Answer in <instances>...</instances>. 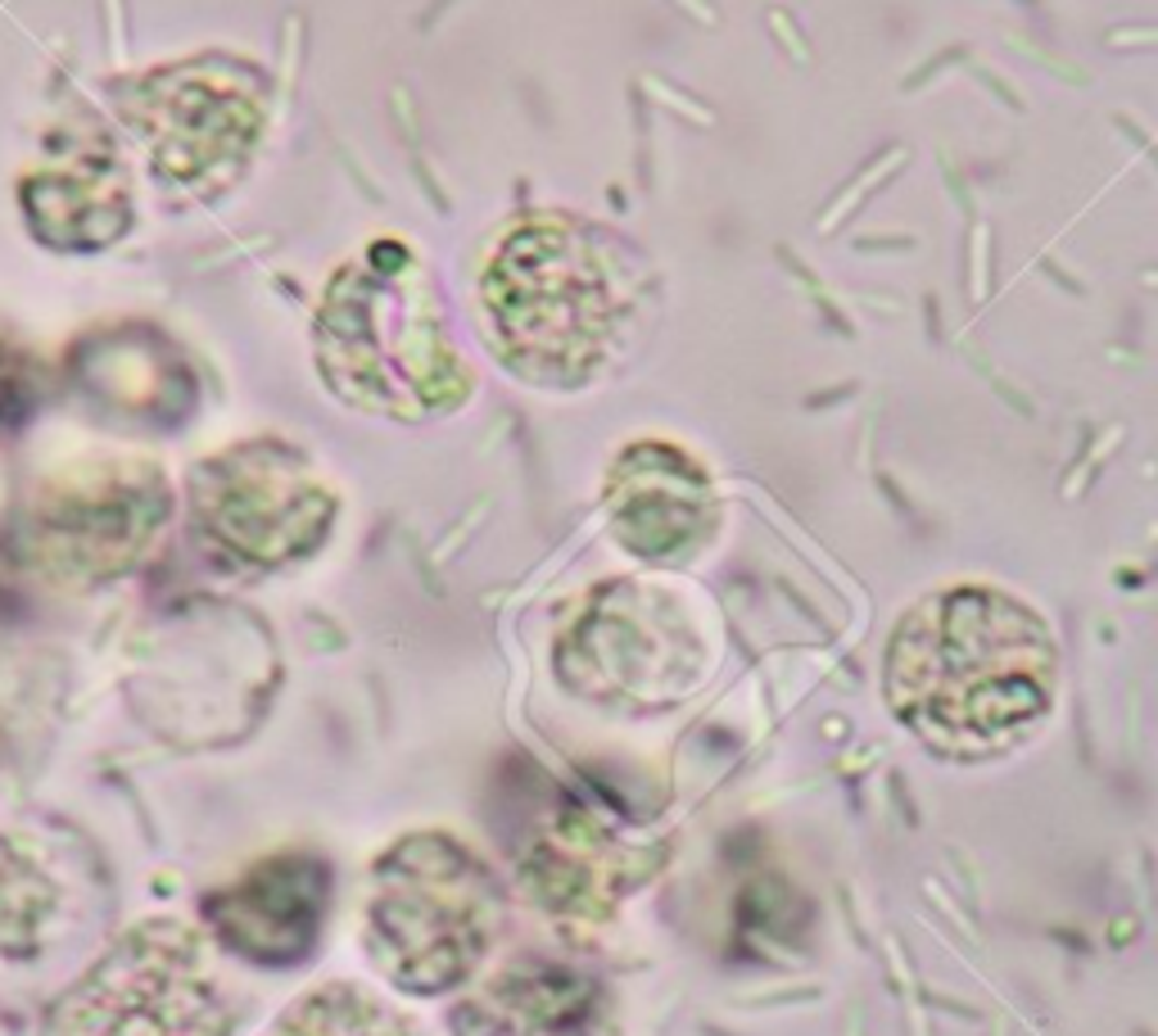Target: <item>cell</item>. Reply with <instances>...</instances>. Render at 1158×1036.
<instances>
[{"label": "cell", "mask_w": 1158, "mask_h": 1036, "mask_svg": "<svg viewBox=\"0 0 1158 1036\" xmlns=\"http://www.w3.org/2000/svg\"><path fill=\"white\" fill-rule=\"evenodd\" d=\"M480 303L498 358L539 385L589 381L620 322L598 250L570 222L511 231L480 277Z\"/></svg>", "instance_id": "277c9868"}, {"label": "cell", "mask_w": 1158, "mask_h": 1036, "mask_svg": "<svg viewBox=\"0 0 1158 1036\" xmlns=\"http://www.w3.org/2000/svg\"><path fill=\"white\" fill-rule=\"evenodd\" d=\"M59 882L19 838H0V955L27 960L55 924Z\"/></svg>", "instance_id": "5bb4252c"}, {"label": "cell", "mask_w": 1158, "mask_h": 1036, "mask_svg": "<svg viewBox=\"0 0 1158 1036\" xmlns=\"http://www.w3.org/2000/svg\"><path fill=\"white\" fill-rule=\"evenodd\" d=\"M77 389L105 421L136 431H177L195 412L186 358L149 326L91 335L77 353Z\"/></svg>", "instance_id": "7c38bea8"}, {"label": "cell", "mask_w": 1158, "mask_h": 1036, "mask_svg": "<svg viewBox=\"0 0 1158 1036\" xmlns=\"http://www.w3.org/2000/svg\"><path fill=\"white\" fill-rule=\"evenodd\" d=\"M403 267L399 245H376L330 281L313 322L317 376L358 412L425 417L453 408L467 389L439 326L417 309Z\"/></svg>", "instance_id": "3957f363"}, {"label": "cell", "mask_w": 1158, "mask_h": 1036, "mask_svg": "<svg viewBox=\"0 0 1158 1036\" xmlns=\"http://www.w3.org/2000/svg\"><path fill=\"white\" fill-rule=\"evenodd\" d=\"M503 888L467 842L408 833L389 842L362 896V951L403 996H448L490 960L503 928Z\"/></svg>", "instance_id": "7a4b0ae2"}, {"label": "cell", "mask_w": 1158, "mask_h": 1036, "mask_svg": "<svg viewBox=\"0 0 1158 1036\" xmlns=\"http://www.w3.org/2000/svg\"><path fill=\"white\" fill-rule=\"evenodd\" d=\"M186 516L200 547L236 570H286L330 539L340 498L286 439H240L195 462Z\"/></svg>", "instance_id": "52a82bcc"}, {"label": "cell", "mask_w": 1158, "mask_h": 1036, "mask_svg": "<svg viewBox=\"0 0 1158 1036\" xmlns=\"http://www.w3.org/2000/svg\"><path fill=\"white\" fill-rule=\"evenodd\" d=\"M330 860L317 851H272L200 901L218 951L254 968H299L317 951L330 914Z\"/></svg>", "instance_id": "30bf717a"}, {"label": "cell", "mask_w": 1158, "mask_h": 1036, "mask_svg": "<svg viewBox=\"0 0 1158 1036\" xmlns=\"http://www.w3.org/2000/svg\"><path fill=\"white\" fill-rule=\"evenodd\" d=\"M453 1036H616V1010L598 973L521 955L457 1004Z\"/></svg>", "instance_id": "8fae6325"}, {"label": "cell", "mask_w": 1158, "mask_h": 1036, "mask_svg": "<svg viewBox=\"0 0 1158 1036\" xmlns=\"http://www.w3.org/2000/svg\"><path fill=\"white\" fill-rule=\"evenodd\" d=\"M41 368L10 330H0V444L14 439L41 408Z\"/></svg>", "instance_id": "9a60e30c"}, {"label": "cell", "mask_w": 1158, "mask_h": 1036, "mask_svg": "<svg viewBox=\"0 0 1158 1036\" xmlns=\"http://www.w3.org/2000/svg\"><path fill=\"white\" fill-rule=\"evenodd\" d=\"M236 996L208 941L177 919H141L50 1004L41 1036H231Z\"/></svg>", "instance_id": "5b68a950"}, {"label": "cell", "mask_w": 1158, "mask_h": 1036, "mask_svg": "<svg viewBox=\"0 0 1158 1036\" xmlns=\"http://www.w3.org/2000/svg\"><path fill=\"white\" fill-rule=\"evenodd\" d=\"M172 516V484L149 462H82L46 480L19 511V562L59 589L128 575Z\"/></svg>", "instance_id": "ba28073f"}, {"label": "cell", "mask_w": 1158, "mask_h": 1036, "mask_svg": "<svg viewBox=\"0 0 1158 1036\" xmlns=\"http://www.w3.org/2000/svg\"><path fill=\"white\" fill-rule=\"evenodd\" d=\"M19 213L55 254H100L132 231V172L96 118H69L46 136L19 181Z\"/></svg>", "instance_id": "9c48e42d"}, {"label": "cell", "mask_w": 1158, "mask_h": 1036, "mask_svg": "<svg viewBox=\"0 0 1158 1036\" xmlns=\"http://www.w3.org/2000/svg\"><path fill=\"white\" fill-rule=\"evenodd\" d=\"M118 118L145 149L155 186L172 200H213L250 168L267 123L258 69L186 59L113 86Z\"/></svg>", "instance_id": "8992f818"}, {"label": "cell", "mask_w": 1158, "mask_h": 1036, "mask_svg": "<svg viewBox=\"0 0 1158 1036\" xmlns=\"http://www.w3.org/2000/svg\"><path fill=\"white\" fill-rule=\"evenodd\" d=\"M1059 652L1027 602L960 585L909 606L882 656V692L924 747L991 760L1046 724Z\"/></svg>", "instance_id": "6da1fadb"}, {"label": "cell", "mask_w": 1158, "mask_h": 1036, "mask_svg": "<svg viewBox=\"0 0 1158 1036\" xmlns=\"http://www.w3.org/2000/svg\"><path fill=\"white\" fill-rule=\"evenodd\" d=\"M267 1036H417V1027L372 987L322 983L290 1000Z\"/></svg>", "instance_id": "4fadbf2b"}]
</instances>
